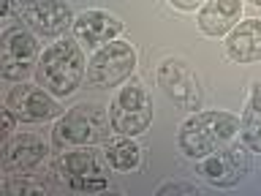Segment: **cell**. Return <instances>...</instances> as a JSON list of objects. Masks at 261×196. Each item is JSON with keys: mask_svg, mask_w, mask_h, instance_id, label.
I'll list each match as a JSON object with an SVG mask.
<instances>
[{"mask_svg": "<svg viewBox=\"0 0 261 196\" xmlns=\"http://www.w3.org/2000/svg\"><path fill=\"white\" fill-rule=\"evenodd\" d=\"M16 16L24 22V28H30L36 36L44 38L63 36L68 28H73V19H76L71 6L63 0H30L19 8Z\"/></svg>", "mask_w": 261, "mask_h": 196, "instance_id": "9", "label": "cell"}, {"mask_svg": "<svg viewBox=\"0 0 261 196\" xmlns=\"http://www.w3.org/2000/svg\"><path fill=\"white\" fill-rule=\"evenodd\" d=\"M85 74H87V65L76 38L55 41L52 46L44 49V55L38 57V65H36L38 85L55 98L71 95L79 87V82L85 79Z\"/></svg>", "mask_w": 261, "mask_h": 196, "instance_id": "2", "label": "cell"}, {"mask_svg": "<svg viewBox=\"0 0 261 196\" xmlns=\"http://www.w3.org/2000/svg\"><path fill=\"white\" fill-rule=\"evenodd\" d=\"M24 3H30V0H14V6H16V14H19V8H22Z\"/></svg>", "mask_w": 261, "mask_h": 196, "instance_id": "22", "label": "cell"}, {"mask_svg": "<svg viewBox=\"0 0 261 196\" xmlns=\"http://www.w3.org/2000/svg\"><path fill=\"white\" fill-rule=\"evenodd\" d=\"M3 188L8 193H44L46 191L44 183H33L30 177H8V175H6Z\"/></svg>", "mask_w": 261, "mask_h": 196, "instance_id": "18", "label": "cell"}, {"mask_svg": "<svg viewBox=\"0 0 261 196\" xmlns=\"http://www.w3.org/2000/svg\"><path fill=\"white\" fill-rule=\"evenodd\" d=\"M49 147L33 134H19L3 142V172L8 177H33L46 163Z\"/></svg>", "mask_w": 261, "mask_h": 196, "instance_id": "10", "label": "cell"}, {"mask_svg": "<svg viewBox=\"0 0 261 196\" xmlns=\"http://www.w3.org/2000/svg\"><path fill=\"white\" fill-rule=\"evenodd\" d=\"M73 38L87 49H101L122 33V22L109 11H82L73 19Z\"/></svg>", "mask_w": 261, "mask_h": 196, "instance_id": "13", "label": "cell"}, {"mask_svg": "<svg viewBox=\"0 0 261 196\" xmlns=\"http://www.w3.org/2000/svg\"><path fill=\"white\" fill-rule=\"evenodd\" d=\"M240 16H242V0H207L201 8H199V30L204 36H226L231 33L237 24H240Z\"/></svg>", "mask_w": 261, "mask_h": 196, "instance_id": "14", "label": "cell"}, {"mask_svg": "<svg viewBox=\"0 0 261 196\" xmlns=\"http://www.w3.org/2000/svg\"><path fill=\"white\" fill-rule=\"evenodd\" d=\"M6 106L16 114L19 122H41V120H52L60 117V104L52 93H46L44 87L36 85H24L19 82L16 87L8 90Z\"/></svg>", "mask_w": 261, "mask_h": 196, "instance_id": "11", "label": "cell"}, {"mask_svg": "<svg viewBox=\"0 0 261 196\" xmlns=\"http://www.w3.org/2000/svg\"><path fill=\"white\" fill-rule=\"evenodd\" d=\"M14 122H16V114L8 109V106H3V142H6V139H11Z\"/></svg>", "mask_w": 261, "mask_h": 196, "instance_id": "20", "label": "cell"}, {"mask_svg": "<svg viewBox=\"0 0 261 196\" xmlns=\"http://www.w3.org/2000/svg\"><path fill=\"white\" fill-rule=\"evenodd\" d=\"M38 57L36 33L22 24H14L0 38V77L8 82H22L36 71Z\"/></svg>", "mask_w": 261, "mask_h": 196, "instance_id": "6", "label": "cell"}, {"mask_svg": "<svg viewBox=\"0 0 261 196\" xmlns=\"http://www.w3.org/2000/svg\"><path fill=\"white\" fill-rule=\"evenodd\" d=\"M136 68V49L128 41L114 38L101 46L87 63V85L90 87H117Z\"/></svg>", "mask_w": 261, "mask_h": 196, "instance_id": "7", "label": "cell"}, {"mask_svg": "<svg viewBox=\"0 0 261 196\" xmlns=\"http://www.w3.org/2000/svg\"><path fill=\"white\" fill-rule=\"evenodd\" d=\"M103 155L114 172H134L142 163V147L134 142V136H114L103 142Z\"/></svg>", "mask_w": 261, "mask_h": 196, "instance_id": "17", "label": "cell"}, {"mask_svg": "<svg viewBox=\"0 0 261 196\" xmlns=\"http://www.w3.org/2000/svg\"><path fill=\"white\" fill-rule=\"evenodd\" d=\"M240 139L250 153H261V82H253L240 120Z\"/></svg>", "mask_w": 261, "mask_h": 196, "instance_id": "16", "label": "cell"}, {"mask_svg": "<svg viewBox=\"0 0 261 196\" xmlns=\"http://www.w3.org/2000/svg\"><path fill=\"white\" fill-rule=\"evenodd\" d=\"M250 150L240 142L234 144H226L220 150L204 155V158H196V175L201 180H207L210 185L215 188H231L237 185L240 180L248 175L250 169Z\"/></svg>", "mask_w": 261, "mask_h": 196, "instance_id": "8", "label": "cell"}, {"mask_svg": "<svg viewBox=\"0 0 261 196\" xmlns=\"http://www.w3.org/2000/svg\"><path fill=\"white\" fill-rule=\"evenodd\" d=\"M109 120L112 131L122 136H139L150 128L152 122V98L150 93L139 85L130 82L128 87H122L109 106Z\"/></svg>", "mask_w": 261, "mask_h": 196, "instance_id": "5", "label": "cell"}, {"mask_svg": "<svg viewBox=\"0 0 261 196\" xmlns=\"http://www.w3.org/2000/svg\"><path fill=\"white\" fill-rule=\"evenodd\" d=\"M240 139V117L228 112L207 109L191 114L179 128L177 144L191 161L220 150L226 144H234Z\"/></svg>", "mask_w": 261, "mask_h": 196, "instance_id": "1", "label": "cell"}, {"mask_svg": "<svg viewBox=\"0 0 261 196\" xmlns=\"http://www.w3.org/2000/svg\"><path fill=\"white\" fill-rule=\"evenodd\" d=\"M158 85L163 87L174 104H179L182 109H199L201 106V87L196 74L188 68V63L169 57L158 65Z\"/></svg>", "mask_w": 261, "mask_h": 196, "instance_id": "12", "label": "cell"}, {"mask_svg": "<svg viewBox=\"0 0 261 196\" xmlns=\"http://www.w3.org/2000/svg\"><path fill=\"white\" fill-rule=\"evenodd\" d=\"M250 6H256V8H261V0H250Z\"/></svg>", "mask_w": 261, "mask_h": 196, "instance_id": "23", "label": "cell"}, {"mask_svg": "<svg viewBox=\"0 0 261 196\" xmlns=\"http://www.w3.org/2000/svg\"><path fill=\"white\" fill-rule=\"evenodd\" d=\"M174 8H179V11H196V8H201L207 0H169Z\"/></svg>", "mask_w": 261, "mask_h": 196, "instance_id": "21", "label": "cell"}, {"mask_svg": "<svg viewBox=\"0 0 261 196\" xmlns=\"http://www.w3.org/2000/svg\"><path fill=\"white\" fill-rule=\"evenodd\" d=\"M226 55L234 63H258L261 60V19L240 22L226 36Z\"/></svg>", "mask_w": 261, "mask_h": 196, "instance_id": "15", "label": "cell"}, {"mask_svg": "<svg viewBox=\"0 0 261 196\" xmlns=\"http://www.w3.org/2000/svg\"><path fill=\"white\" fill-rule=\"evenodd\" d=\"M109 161L101 158L93 147H73L65 150L52 166V180L60 188L76 193H95L109 188Z\"/></svg>", "mask_w": 261, "mask_h": 196, "instance_id": "3", "label": "cell"}, {"mask_svg": "<svg viewBox=\"0 0 261 196\" xmlns=\"http://www.w3.org/2000/svg\"><path fill=\"white\" fill-rule=\"evenodd\" d=\"M169 193H191V196H199L201 188L199 185H191V183H169V185H161L158 188V196H169Z\"/></svg>", "mask_w": 261, "mask_h": 196, "instance_id": "19", "label": "cell"}, {"mask_svg": "<svg viewBox=\"0 0 261 196\" xmlns=\"http://www.w3.org/2000/svg\"><path fill=\"white\" fill-rule=\"evenodd\" d=\"M109 114L98 104H79L57 117V122L52 126V144L57 150L103 144L109 139Z\"/></svg>", "mask_w": 261, "mask_h": 196, "instance_id": "4", "label": "cell"}]
</instances>
